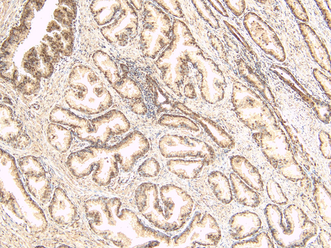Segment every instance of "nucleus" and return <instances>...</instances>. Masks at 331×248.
Segmentation results:
<instances>
[{
  "instance_id": "0eeeda50",
  "label": "nucleus",
  "mask_w": 331,
  "mask_h": 248,
  "mask_svg": "<svg viewBox=\"0 0 331 248\" xmlns=\"http://www.w3.org/2000/svg\"><path fill=\"white\" fill-rule=\"evenodd\" d=\"M228 224L231 237L236 240H241L258 233L261 228L262 222L257 214L245 210L232 215Z\"/></svg>"
},
{
  "instance_id": "f257e3e1",
  "label": "nucleus",
  "mask_w": 331,
  "mask_h": 248,
  "mask_svg": "<svg viewBox=\"0 0 331 248\" xmlns=\"http://www.w3.org/2000/svg\"><path fill=\"white\" fill-rule=\"evenodd\" d=\"M135 199L143 216L156 227L167 231L180 229L194 207L191 196L171 184L158 187L152 182L143 183L137 188Z\"/></svg>"
},
{
  "instance_id": "2eb2a0df",
  "label": "nucleus",
  "mask_w": 331,
  "mask_h": 248,
  "mask_svg": "<svg viewBox=\"0 0 331 248\" xmlns=\"http://www.w3.org/2000/svg\"><path fill=\"white\" fill-rule=\"evenodd\" d=\"M276 169L285 178L292 181L301 180L306 176L304 170L294 158L280 164Z\"/></svg>"
},
{
  "instance_id": "9b49d317",
  "label": "nucleus",
  "mask_w": 331,
  "mask_h": 248,
  "mask_svg": "<svg viewBox=\"0 0 331 248\" xmlns=\"http://www.w3.org/2000/svg\"><path fill=\"white\" fill-rule=\"evenodd\" d=\"M230 180L236 201L239 204L250 207H256L261 202L257 192L243 182L235 173H231Z\"/></svg>"
},
{
  "instance_id": "a878e982",
  "label": "nucleus",
  "mask_w": 331,
  "mask_h": 248,
  "mask_svg": "<svg viewBox=\"0 0 331 248\" xmlns=\"http://www.w3.org/2000/svg\"><path fill=\"white\" fill-rule=\"evenodd\" d=\"M55 38L57 39V41H59L60 40V38H61L60 36L58 34H56L55 35Z\"/></svg>"
},
{
  "instance_id": "5701e85b",
  "label": "nucleus",
  "mask_w": 331,
  "mask_h": 248,
  "mask_svg": "<svg viewBox=\"0 0 331 248\" xmlns=\"http://www.w3.org/2000/svg\"><path fill=\"white\" fill-rule=\"evenodd\" d=\"M184 93L186 97L191 99L194 98L196 96L195 89L191 84H187L185 86Z\"/></svg>"
},
{
  "instance_id": "39448f33",
  "label": "nucleus",
  "mask_w": 331,
  "mask_h": 248,
  "mask_svg": "<svg viewBox=\"0 0 331 248\" xmlns=\"http://www.w3.org/2000/svg\"><path fill=\"white\" fill-rule=\"evenodd\" d=\"M252 137L274 168L280 164L294 158L288 138L282 130H265L253 134Z\"/></svg>"
},
{
  "instance_id": "9d476101",
  "label": "nucleus",
  "mask_w": 331,
  "mask_h": 248,
  "mask_svg": "<svg viewBox=\"0 0 331 248\" xmlns=\"http://www.w3.org/2000/svg\"><path fill=\"white\" fill-rule=\"evenodd\" d=\"M205 165H207L203 159L198 160L171 159L167 163L168 169L178 177L192 179L197 178Z\"/></svg>"
},
{
  "instance_id": "4be33fe9",
  "label": "nucleus",
  "mask_w": 331,
  "mask_h": 248,
  "mask_svg": "<svg viewBox=\"0 0 331 248\" xmlns=\"http://www.w3.org/2000/svg\"><path fill=\"white\" fill-rule=\"evenodd\" d=\"M320 241L323 247H330V234L322 232L319 234Z\"/></svg>"
},
{
  "instance_id": "412c9836",
  "label": "nucleus",
  "mask_w": 331,
  "mask_h": 248,
  "mask_svg": "<svg viewBox=\"0 0 331 248\" xmlns=\"http://www.w3.org/2000/svg\"><path fill=\"white\" fill-rule=\"evenodd\" d=\"M316 72L315 75H317L316 78L317 79V80L320 82L321 86L324 88V90L330 96V80H328L324 75L321 73H320L319 71L316 70L314 71Z\"/></svg>"
},
{
  "instance_id": "dca6fc26",
  "label": "nucleus",
  "mask_w": 331,
  "mask_h": 248,
  "mask_svg": "<svg viewBox=\"0 0 331 248\" xmlns=\"http://www.w3.org/2000/svg\"><path fill=\"white\" fill-rule=\"evenodd\" d=\"M269 235L265 232H262L253 238L236 242L231 245V247H274Z\"/></svg>"
},
{
  "instance_id": "6ab92c4d",
  "label": "nucleus",
  "mask_w": 331,
  "mask_h": 248,
  "mask_svg": "<svg viewBox=\"0 0 331 248\" xmlns=\"http://www.w3.org/2000/svg\"><path fill=\"white\" fill-rule=\"evenodd\" d=\"M320 140V150L324 158L330 159V138L329 135L326 132L322 131L319 134Z\"/></svg>"
},
{
  "instance_id": "f03ea898",
  "label": "nucleus",
  "mask_w": 331,
  "mask_h": 248,
  "mask_svg": "<svg viewBox=\"0 0 331 248\" xmlns=\"http://www.w3.org/2000/svg\"><path fill=\"white\" fill-rule=\"evenodd\" d=\"M272 236L282 247H303L317 233V227L298 206L290 204L283 211L276 204L264 209Z\"/></svg>"
},
{
  "instance_id": "7ed1b4c3",
  "label": "nucleus",
  "mask_w": 331,
  "mask_h": 248,
  "mask_svg": "<svg viewBox=\"0 0 331 248\" xmlns=\"http://www.w3.org/2000/svg\"><path fill=\"white\" fill-rule=\"evenodd\" d=\"M222 237L220 228L210 213L196 211L185 229L173 238L175 246L204 247L216 246Z\"/></svg>"
},
{
  "instance_id": "f8f14e48",
  "label": "nucleus",
  "mask_w": 331,
  "mask_h": 248,
  "mask_svg": "<svg viewBox=\"0 0 331 248\" xmlns=\"http://www.w3.org/2000/svg\"><path fill=\"white\" fill-rule=\"evenodd\" d=\"M207 182L220 202L225 204L231 202L233 199L231 186L225 174L219 171H213L208 175Z\"/></svg>"
},
{
  "instance_id": "393cba45",
  "label": "nucleus",
  "mask_w": 331,
  "mask_h": 248,
  "mask_svg": "<svg viewBox=\"0 0 331 248\" xmlns=\"http://www.w3.org/2000/svg\"><path fill=\"white\" fill-rule=\"evenodd\" d=\"M8 41L9 44H13L15 42L14 41V40L13 39L11 38H10Z\"/></svg>"
},
{
  "instance_id": "ddd939ff",
  "label": "nucleus",
  "mask_w": 331,
  "mask_h": 248,
  "mask_svg": "<svg viewBox=\"0 0 331 248\" xmlns=\"http://www.w3.org/2000/svg\"><path fill=\"white\" fill-rule=\"evenodd\" d=\"M313 197L321 219L330 226L331 208L330 194L328 190L321 182L314 184Z\"/></svg>"
},
{
  "instance_id": "20e7f679",
  "label": "nucleus",
  "mask_w": 331,
  "mask_h": 248,
  "mask_svg": "<svg viewBox=\"0 0 331 248\" xmlns=\"http://www.w3.org/2000/svg\"><path fill=\"white\" fill-rule=\"evenodd\" d=\"M161 154L167 158H199L209 165L215 158V151L206 142L187 136L166 134L159 141Z\"/></svg>"
},
{
  "instance_id": "6e6552de",
  "label": "nucleus",
  "mask_w": 331,
  "mask_h": 248,
  "mask_svg": "<svg viewBox=\"0 0 331 248\" xmlns=\"http://www.w3.org/2000/svg\"><path fill=\"white\" fill-rule=\"evenodd\" d=\"M177 107L200 125L207 135L219 147L227 149L234 147L233 138L218 124L208 118L195 113L182 104H178Z\"/></svg>"
},
{
  "instance_id": "1a4fd4ad",
  "label": "nucleus",
  "mask_w": 331,
  "mask_h": 248,
  "mask_svg": "<svg viewBox=\"0 0 331 248\" xmlns=\"http://www.w3.org/2000/svg\"><path fill=\"white\" fill-rule=\"evenodd\" d=\"M230 165L234 173L247 185L255 191H263L264 183L258 170L245 157L235 155L231 157Z\"/></svg>"
},
{
  "instance_id": "aec40b11",
  "label": "nucleus",
  "mask_w": 331,
  "mask_h": 248,
  "mask_svg": "<svg viewBox=\"0 0 331 248\" xmlns=\"http://www.w3.org/2000/svg\"><path fill=\"white\" fill-rule=\"evenodd\" d=\"M289 5L294 14L299 19L303 21L307 22L309 20L308 17L305 11V9L301 5L300 3L297 1H287Z\"/></svg>"
},
{
  "instance_id": "a211bd4d",
  "label": "nucleus",
  "mask_w": 331,
  "mask_h": 248,
  "mask_svg": "<svg viewBox=\"0 0 331 248\" xmlns=\"http://www.w3.org/2000/svg\"><path fill=\"white\" fill-rule=\"evenodd\" d=\"M160 169L159 163L155 158H149L139 166L137 172L142 177L153 178L159 174Z\"/></svg>"
},
{
  "instance_id": "bb28decb",
  "label": "nucleus",
  "mask_w": 331,
  "mask_h": 248,
  "mask_svg": "<svg viewBox=\"0 0 331 248\" xmlns=\"http://www.w3.org/2000/svg\"><path fill=\"white\" fill-rule=\"evenodd\" d=\"M47 39L50 42H51V41H52V39L50 37H47Z\"/></svg>"
},
{
  "instance_id": "b1692460",
  "label": "nucleus",
  "mask_w": 331,
  "mask_h": 248,
  "mask_svg": "<svg viewBox=\"0 0 331 248\" xmlns=\"http://www.w3.org/2000/svg\"><path fill=\"white\" fill-rule=\"evenodd\" d=\"M9 44V43L8 41H6L4 42V43L2 46H3V47H5L6 48L8 46Z\"/></svg>"
},
{
  "instance_id": "4468645a",
  "label": "nucleus",
  "mask_w": 331,
  "mask_h": 248,
  "mask_svg": "<svg viewBox=\"0 0 331 248\" xmlns=\"http://www.w3.org/2000/svg\"><path fill=\"white\" fill-rule=\"evenodd\" d=\"M158 122L160 125L170 129L195 132L200 131V127L196 122L184 116L163 114L159 119Z\"/></svg>"
},
{
  "instance_id": "f3484780",
  "label": "nucleus",
  "mask_w": 331,
  "mask_h": 248,
  "mask_svg": "<svg viewBox=\"0 0 331 248\" xmlns=\"http://www.w3.org/2000/svg\"><path fill=\"white\" fill-rule=\"evenodd\" d=\"M266 191L269 198L275 204L284 205L288 204V199L280 184L273 179H270L267 181Z\"/></svg>"
},
{
  "instance_id": "423d86ee",
  "label": "nucleus",
  "mask_w": 331,
  "mask_h": 248,
  "mask_svg": "<svg viewBox=\"0 0 331 248\" xmlns=\"http://www.w3.org/2000/svg\"><path fill=\"white\" fill-rule=\"evenodd\" d=\"M234 103L239 119L248 128L257 130L264 125L263 115L266 111L263 104L245 86L236 87L234 91Z\"/></svg>"
}]
</instances>
